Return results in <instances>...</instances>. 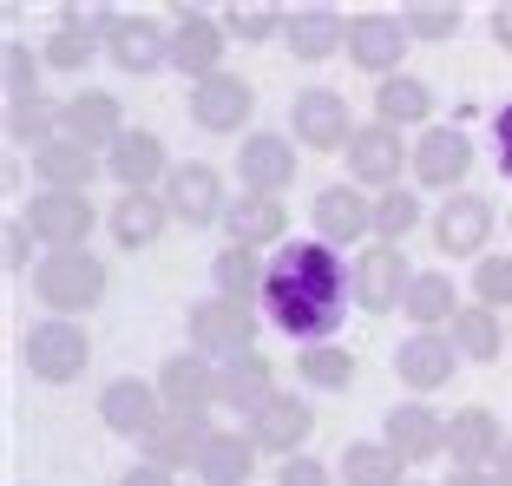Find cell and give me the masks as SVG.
I'll return each mask as SVG.
<instances>
[{
    "instance_id": "cell-1",
    "label": "cell",
    "mask_w": 512,
    "mask_h": 486,
    "mask_svg": "<svg viewBox=\"0 0 512 486\" xmlns=\"http://www.w3.org/2000/svg\"><path fill=\"white\" fill-rule=\"evenodd\" d=\"M355 296V270L342 263V250H329L322 237L309 243H276L270 283H263V316L289 335V342H329L348 316Z\"/></svg>"
},
{
    "instance_id": "cell-2",
    "label": "cell",
    "mask_w": 512,
    "mask_h": 486,
    "mask_svg": "<svg viewBox=\"0 0 512 486\" xmlns=\"http://www.w3.org/2000/svg\"><path fill=\"white\" fill-rule=\"evenodd\" d=\"M33 289H40L46 309H60L66 316H79V309H99V296H106V263L92 257V250H46L40 270H33Z\"/></svg>"
},
{
    "instance_id": "cell-3",
    "label": "cell",
    "mask_w": 512,
    "mask_h": 486,
    "mask_svg": "<svg viewBox=\"0 0 512 486\" xmlns=\"http://www.w3.org/2000/svg\"><path fill=\"white\" fill-rule=\"evenodd\" d=\"M289 125L302 132L309 152H348V138L362 132V125L348 119V99L335 86H302L296 106H289Z\"/></svg>"
},
{
    "instance_id": "cell-4",
    "label": "cell",
    "mask_w": 512,
    "mask_h": 486,
    "mask_svg": "<svg viewBox=\"0 0 512 486\" xmlns=\"http://www.w3.org/2000/svg\"><path fill=\"white\" fill-rule=\"evenodd\" d=\"M191 342H197V355H217V362H230V355H243V349L256 342V309H250V303H230V296L191 303Z\"/></svg>"
},
{
    "instance_id": "cell-5",
    "label": "cell",
    "mask_w": 512,
    "mask_h": 486,
    "mask_svg": "<svg viewBox=\"0 0 512 486\" xmlns=\"http://www.w3.org/2000/svg\"><path fill=\"white\" fill-rule=\"evenodd\" d=\"M414 165V152H407V138L394 132V125H362V132L348 138V171H355V184H375V191H401V171Z\"/></svg>"
},
{
    "instance_id": "cell-6",
    "label": "cell",
    "mask_w": 512,
    "mask_h": 486,
    "mask_svg": "<svg viewBox=\"0 0 512 486\" xmlns=\"http://www.w3.org/2000/svg\"><path fill=\"white\" fill-rule=\"evenodd\" d=\"M407 289H414V270L394 243H368L362 257H355V303L368 316H388V309L407 303Z\"/></svg>"
},
{
    "instance_id": "cell-7",
    "label": "cell",
    "mask_w": 512,
    "mask_h": 486,
    "mask_svg": "<svg viewBox=\"0 0 512 486\" xmlns=\"http://www.w3.org/2000/svg\"><path fill=\"white\" fill-rule=\"evenodd\" d=\"M256 112V86L243 73H211L191 86V119L197 132H243Z\"/></svg>"
},
{
    "instance_id": "cell-8",
    "label": "cell",
    "mask_w": 512,
    "mask_h": 486,
    "mask_svg": "<svg viewBox=\"0 0 512 486\" xmlns=\"http://www.w3.org/2000/svg\"><path fill=\"white\" fill-rule=\"evenodd\" d=\"M453 368H460V342H447L440 329H414L394 349V375L407 381V395H434V388H447Z\"/></svg>"
},
{
    "instance_id": "cell-9",
    "label": "cell",
    "mask_w": 512,
    "mask_h": 486,
    "mask_svg": "<svg viewBox=\"0 0 512 486\" xmlns=\"http://www.w3.org/2000/svg\"><path fill=\"white\" fill-rule=\"evenodd\" d=\"M407 40H414V33H407L401 14H355V20H348V60L362 66V73L394 79V73H401Z\"/></svg>"
},
{
    "instance_id": "cell-10",
    "label": "cell",
    "mask_w": 512,
    "mask_h": 486,
    "mask_svg": "<svg viewBox=\"0 0 512 486\" xmlns=\"http://www.w3.org/2000/svg\"><path fill=\"white\" fill-rule=\"evenodd\" d=\"M86 355H92V342H86L79 322H40V329L27 335V368L40 381H53V388L86 375Z\"/></svg>"
},
{
    "instance_id": "cell-11",
    "label": "cell",
    "mask_w": 512,
    "mask_h": 486,
    "mask_svg": "<svg viewBox=\"0 0 512 486\" xmlns=\"http://www.w3.org/2000/svg\"><path fill=\"white\" fill-rule=\"evenodd\" d=\"M27 224L46 250H79L92 237V198L86 191H40L27 204Z\"/></svg>"
},
{
    "instance_id": "cell-12",
    "label": "cell",
    "mask_w": 512,
    "mask_h": 486,
    "mask_svg": "<svg viewBox=\"0 0 512 486\" xmlns=\"http://www.w3.org/2000/svg\"><path fill=\"white\" fill-rule=\"evenodd\" d=\"M486 237H493V204H486L480 191H453L434 211V243L447 257H480Z\"/></svg>"
},
{
    "instance_id": "cell-13",
    "label": "cell",
    "mask_w": 512,
    "mask_h": 486,
    "mask_svg": "<svg viewBox=\"0 0 512 486\" xmlns=\"http://www.w3.org/2000/svg\"><path fill=\"white\" fill-rule=\"evenodd\" d=\"M158 395H165V414H184V421H204L217 408V368L204 355H171L165 375H158Z\"/></svg>"
},
{
    "instance_id": "cell-14",
    "label": "cell",
    "mask_w": 512,
    "mask_h": 486,
    "mask_svg": "<svg viewBox=\"0 0 512 486\" xmlns=\"http://www.w3.org/2000/svg\"><path fill=\"white\" fill-rule=\"evenodd\" d=\"M60 138H73V145H86V152H112L125 138V112L112 92H73L60 112Z\"/></svg>"
},
{
    "instance_id": "cell-15",
    "label": "cell",
    "mask_w": 512,
    "mask_h": 486,
    "mask_svg": "<svg viewBox=\"0 0 512 486\" xmlns=\"http://www.w3.org/2000/svg\"><path fill=\"white\" fill-rule=\"evenodd\" d=\"M237 178L250 184L256 198H276L283 184H296V145L283 132H250L237 145Z\"/></svg>"
},
{
    "instance_id": "cell-16",
    "label": "cell",
    "mask_w": 512,
    "mask_h": 486,
    "mask_svg": "<svg viewBox=\"0 0 512 486\" xmlns=\"http://www.w3.org/2000/svg\"><path fill=\"white\" fill-rule=\"evenodd\" d=\"M473 171V145L460 125H427L421 138H414V178L421 184H440V191H453V184H467Z\"/></svg>"
},
{
    "instance_id": "cell-17",
    "label": "cell",
    "mask_w": 512,
    "mask_h": 486,
    "mask_svg": "<svg viewBox=\"0 0 512 486\" xmlns=\"http://www.w3.org/2000/svg\"><path fill=\"white\" fill-rule=\"evenodd\" d=\"M217 401L237 414H263L276 401V368L263 349H243L230 355V362H217Z\"/></svg>"
},
{
    "instance_id": "cell-18",
    "label": "cell",
    "mask_w": 512,
    "mask_h": 486,
    "mask_svg": "<svg viewBox=\"0 0 512 486\" xmlns=\"http://www.w3.org/2000/svg\"><path fill=\"white\" fill-rule=\"evenodd\" d=\"M224 40L230 33L217 27L211 14H197V7H184L178 14V27H171V66H178L184 79H211V73H224Z\"/></svg>"
},
{
    "instance_id": "cell-19",
    "label": "cell",
    "mask_w": 512,
    "mask_h": 486,
    "mask_svg": "<svg viewBox=\"0 0 512 486\" xmlns=\"http://www.w3.org/2000/svg\"><path fill=\"white\" fill-rule=\"evenodd\" d=\"M165 204L171 217H184V224H224V178H217L211 165H171L165 178Z\"/></svg>"
},
{
    "instance_id": "cell-20",
    "label": "cell",
    "mask_w": 512,
    "mask_h": 486,
    "mask_svg": "<svg viewBox=\"0 0 512 486\" xmlns=\"http://www.w3.org/2000/svg\"><path fill=\"white\" fill-rule=\"evenodd\" d=\"M99 421H106L112 434H132V441H145L151 427L165 421V395H158V388H145L138 375H119L106 395H99Z\"/></svg>"
},
{
    "instance_id": "cell-21",
    "label": "cell",
    "mask_w": 512,
    "mask_h": 486,
    "mask_svg": "<svg viewBox=\"0 0 512 486\" xmlns=\"http://www.w3.org/2000/svg\"><path fill=\"white\" fill-rule=\"evenodd\" d=\"M375 230V204L355 191V184H322L316 191V237L329 243V250H342V243L368 237Z\"/></svg>"
},
{
    "instance_id": "cell-22",
    "label": "cell",
    "mask_w": 512,
    "mask_h": 486,
    "mask_svg": "<svg viewBox=\"0 0 512 486\" xmlns=\"http://www.w3.org/2000/svg\"><path fill=\"white\" fill-rule=\"evenodd\" d=\"M309 427H316L309 401H302V395H276L263 414H250V441L270 447V454H283V460H296L302 441H309Z\"/></svg>"
},
{
    "instance_id": "cell-23",
    "label": "cell",
    "mask_w": 512,
    "mask_h": 486,
    "mask_svg": "<svg viewBox=\"0 0 512 486\" xmlns=\"http://www.w3.org/2000/svg\"><path fill=\"white\" fill-rule=\"evenodd\" d=\"M106 171L125 184V191H151L158 178H171V158H165V138L158 132H125L119 145L106 152Z\"/></svg>"
},
{
    "instance_id": "cell-24",
    "label": "cell",
    "mask_w": 512,
    "mask_h": 486,
    "mask_svg": "<svg viewBox=\"0 0 512 486\" xmlns=\"http://www.w3.org/2000/svg\"><path fill=\"white\" fill-rule=\"evenodd\" d=\"M499 447H506V434H499V414L493 408H460L447 421V454H453V467H493Z\"/></svg>"
},
{
    "instance_id": "cell-25",
    "label": "cell",
    "mask_w": 512,
    "mask_h": 486,
    "mask_svg": "<svg viewBox=\"0 0 512 486\" xmlns=\"http://www.w3.org/2000/svg\"><path fill=\"white\" fill-rule=\"evenodd\" d=\"M283 40H289V53L296 60H329V53H342L348 46V20L335 14V7H296L289 14V27H283Z\"/></svg>"
},
{
    "instance_id": "cell-26",
    "label": "cell",
    "mask_w": 512,
    "mask_h": 486,
    "mask_svg": "<svg viewBox=\"0 0 512 486\" xmlns=\"http://www.w3.org/2000/svg\"><path fill=\"white\" fill-rule=\"evenodd\" d=\"M388 447L401 460H434V454H447V421L427 401H407V408L388 414Z\"/></svg>"
},
{
    "instance_id": "cell-27",
    "label": "cell",
    "mask_w": 512,
    "mask_h": 486,
    "mask_svg": "<svg viewBox=\"0 0 512 486\" xmlns=\"http://www.w3.org/2000/svg\"><path fill=\"white\" fill-rule=\"evenodd\" d=\"M112 40V60L125 66V73H151V66H171V33L158 27V20L145 14H125L119 27L106 33Z\"/></svg>"
},
{
    "instance_id": "cell-28",
    "label": "cell",
    "mask_w": 512,
    "mask_h": 486,
    "mask_svg": "<svg viewBox=\"0 0 512 486\" xmlns=\"http://www.w3.org/2000/svg\"><path fill=\"white\" fill-rule=\"evenodd\" d=\"M250 467H256L250 434H230V427H211V434H204V454H197V480L204 486H243Z\"/></svg>"
},
{
    "instance_id": "cell-29",
    "label": "cell",
    "mask_w": 512,
    "mask_h": 486,
    "mask_svg": "<svg viewBox=\"0 0 512 486\" xmlns=\"http://www.w3.org/2000/svg\"><path fill=\"white\" fill-rule=\"evenodd\" d=\"M283 230H289L283 198H256V191H243V198L224 211V237L243 243V250H263V243H276Z\"/></svg>"
},
{
    "instance_id": "cell-30",
    "label": "cell",
    "mask_w": 512,
    "mask_h": 486,
    "mask_svg": "<svg viewBox=\"0 0 512 486\" xmlns=\"http://www.w3.org/2000/svg\"><path fill=\"white\" fill-rule=\"evenodd\" d=\"M204 434L211 427L204 421H184V414H165V421L145 434V467H165V473H178V467H197V454H204Z\"/></svg>"
},
{
    "instance_id": "cell-31",
    "label": "cell",
    "mask_w": 512,
    "mask_h": 486,
    "mask_svg": "<svg viewBox=\"0 0 512 486\" xmlns=\"http://www.w3.org/2000/svg\"><path fill=\"white\" fill-rule=\"evenodd\" d=\"M171 224V204L158 198V191H125L119 204H112V237L125 243V250H145V243H158Z\"/></svg>"
},
{
    "instance_id": "cell-32",
    "label": "cell",
    "mask_w": 512,
    "mask_h": 486,
    "mask_svg": "<svg viewBox=\"0 0 512 486\" xmlns=\"http://www.w3.org/2000/svg\"><path fill=\"white\" fill-rule=\"evenodd\" d=\"M375 119L381 125H427L434 119V92H427V79H414V73H394V79H381L375 86Z\"/></svg>"
},
{
    "instance_id": "cell-33",
    "label": "cell",
    "mask_w": 512,
    "mask_h": 486,
    "mask_svg": "<svg viewBox=\"0 0 512 486\" xmlns=\"http://www.w3.org/2000/svg\"><path fill=\"white\" fill-rule=\"evenodd\" d=\"M217 276V296H230V303H250V289L263 296V283H270V263L256 257V250H243V243H224L211 263Z\"/></svg>"
},
{
    "instance_id": "cell-34",
    "label": "cell",
    "mask_w": 512,
    "mask_h": 486,
    "mask_svg": "<svg viewBox=\"0 0 512 486\" xmlns=\"http://www.w3.org/2000/svg\"><path fill=\"white\" fill-rule=\"evenodd\" d=\"M60 112L46 92H27V99H7V145H53L60 138Z\"/></svg>"
},
{
    "instance_id": "cell-35",
    "label": "cell",
    "mask_w": 512,
    "mask_h": 486,
    "mask_svg": "<svg viewBox=\"0 0 512 486\" xmlns=\"http://www.w3.org/2000/svg\"><path fill=\"white\" fill-rule=\"evenodd\" d=\"M92 171H99V152H86L73 138L40 145V184L46 191H79V184H92Z\"/></svg>"
},
{
    "instance_id": "cell-36",
    "label": "cell",
    "mask_w": 512,
    "mask_h": 486,
    "mask_svg": "<svg viewBox=\"0 0 512 486\" xmlns=\"http://www.w3.org/2000/svg\"><path fill=\"white\" fill-rule=\"evenodd\" d=\"M453 316H460V289L440 270H421L414 289H407V322H414V329H440V322H453Z\"/></svg>"
},
{
    "instance_id": "cell-37",
    "label": "cell",
    "mask_w": 512,
    "mask_h": 486,
    "mask_svg": "<svg viewBox=\"0 0 512 486\" xmlns=\"http://www.w3.org/2000/svg\"><path fill=\"white\" fill-rule=\"evenodd\" d=\"M401 467L407 460L388 441H355L342 454V486H401Z\"/></svg>"
},
{
    "instance_id": "cell-38",
    "label": "cell",
    "mask_w": 512,
    "mask_h": 486,
    "mask_svg": "<svg viewBox=\"0 0 512 486\" xmlns=\"http://www.w3.org/2000/svg\"><path fill=\"white\" fill-rule=\"evenodd\" d=\"M453 342H460V355H467V362H499V349H506V329H499L493 309L467 303L460 316H453Z\"/></svg>"
},
{
    "instance_id": "cell-39",
    "label": "cell",
    "mask_w": 512,
    "mask_h": 486,
    "mask_svg": "<svg viewBox=\"0 0 512 486\" xmlns=\"http://www.w3.org/2000/svg\"><path fill=\"white\" fill-rule=\"evenodd\" d=\"M296 375L309 381V388H322V395H335V388L355 381V355H348L342 342H309V349L296 355Z\"/></svg>"
},
{
    "instance_id": "cell-40",
    "label": "cell",
    "mask_w": 512,
    "mask_h": 486,
    "mask_svg": "<svg viewBox=\"0 0 512 486\" xmlns=\"http://www.w3.org/2000/svg\"><path fill=\"white\" fill-rule=\"evenodd\" d=\"M414 224H421V198L414 191H381L375 198V243L414 237Z\"/></svg>"
},
{
    "instance_id": "cell-41",
    "label": "cell",
    "mask_w": 512,
    "mask_h": 486,
    "mask_svg": "<svg viewBox=\"0 0 512 486\" xmlns=\"http://www.w3.org/2000/svg\"><path fill=\"white\" fill-rule=\"evenodd\" d=\"M473 296H480V309H512V257H480L473 263Z\"/></svg>"
},
{
    "instance_id": "cell-42",
    "label": "cell",
    "mask_w": 512,
    "mask_h": 486,
    "mask_svg": "<svg viewBox=\"0 0 512 486\" xmlns=\"http://www.w3.org/2000/svg\"><path fill=\"white\" fill-rule=\"evenodd\" d=\"M53 73H86L92 66V27H60L53 40H46V53H40Z\"/></svg>"
},
{
    "instance_id": "cell-43",
    "label": "cell",
    "mask_w": 512,
    "mask_h": 486,
    "mask_svg": "<svg viewBox=\"0 0 512 486\" xmlns=\"http://www.w3.org/2000/svg\"><path fill=\"white\" fill-rule=\"evenodd\" d=\"M407 33H414V40H447L453 27H460V7H453V0H407Z\"/></svg>"
},
{
    "instance_id": "cell-44",
    "label": "cell",
    "mask_w": 512,
    "mask_h": 486,
    "mask_svg": "<svg viewBox=\"0 0 512 486\" xmlns=\"http://www.w3.org/2000/svg\"><path fill=\"white\" fill-rule=\"evenodd\" d=\"M289 27V14L283 7H263V0H256V7H230L224 14V33H237V40H270V33H283Z\"/></svg>"
},
{
    "instance_id": "cell-45",
    "label": "cell",
    "mask_w": 512,
    "mask_h": 486,
    "mask_svg": "<svg viewBox=\"0 0 512 486\" xmlns=\"http://www.w3.org/2000/svg\"><path fill=\"white\" fill-rule=\"evenodd\" d=\"M0 79H7V99H27V92H40V60L20 40H7L0 46Z\"/></svg>"
},
{
    "instance_id": "cell-46",
    "label": "cell",
    "mask_w": 512,
    "mask_h": 486,
    "mask_svg": "<svg viewBox=\"0 0 512 486\" xmlns=\"http://www.w3.org/2000/svg\"><path fill=\"white\" fill-rule=\"evenodd\" d=\"M276 486H335V480H329V467H322L316 454H296V460L276 467Z\"/></svg>"
},
{
    "instance_id": "cell-47",
    "label": "cell",
    "mask_w": 512,
    "mask_h": 486,
    "mask_svg": "<svg viewBox=\"0 0 512 486\" xmlns=\"http://www.w3.org/2000/svg\"><path fill=\"white\" fill-rule=\"evenodd\" d=\"M0 257H7V270H20V263L33 257V224L27 217H14V224L0 230Z\"/></svg>"
},
{
    "instance_id": "cell-48",
    "label": "cell",
    "mask_w": 512,
    "mask_h": 486,
    "mask_svg": "<svg viewBox=\"0 0 512 486\" xmlns=\"http://www.w3.org/2000/svg\"><path fill=\"white\" fill-rule=\"evenodd\" d=\"M493 145H499V171H512V99L493 112Z\"/></svg>"
},
{
    "instance_id": "cell-49",
    "label": "cell",
    "mask_w": 512,
    "mask_h": 486,
    "mask_svg": "<svg viewBox=\"0 0 512 486\" xmlns=\"http://www.w3.org/2000/svg\"><path fill=\"white\" fill-rule=\"evenodd\" d=\"M119 486H171V473H165V467H145V460H138V467L125 473Z\"/></svg>"
},
{
    "instance_id": "cell-50",
    "label": "cell",
    "mask_w": 512,
    "mask_h": 486,
    "mask_svg": "<svg viewBox=\"0 0 512 486\" xmlns=\"http://www.w3.org/2000/svg\"><path fill=\"white\" fill-rule=\"evenodd\" d=\"M447 486H499V480H493V467H453Z\"/></svg>"
},
{
    "instance_id": "cell-51",
    "label": "cell",
    "mask_w": 512,
    "mask_h": 486,
    "mask_svg": "<svg viewBox=\"0 0 512 486\" xmlns=\"http://www.w3.org/2000/svg\"><path fill=\"white\" fill-rule=\"evenodd\" d=\"M493 40L512 53V0H506V7H493Z\"/></svg>"
},
{
    "instance_id": "cell-52",
    "label": "cell",
    "mask_w": 512,
    "mask_h": 486,
    "mask_svg": "<svg viewBox=\"0 0 512 486\" xmlns=\"http://www.w3.org/2000/svg\"><path fill=\"white\" fill-rule=\"evenodd\" d=\"M493 480H499V486H512V441L499 447V460H493Z\"/></svg>"
}]
</instances>
